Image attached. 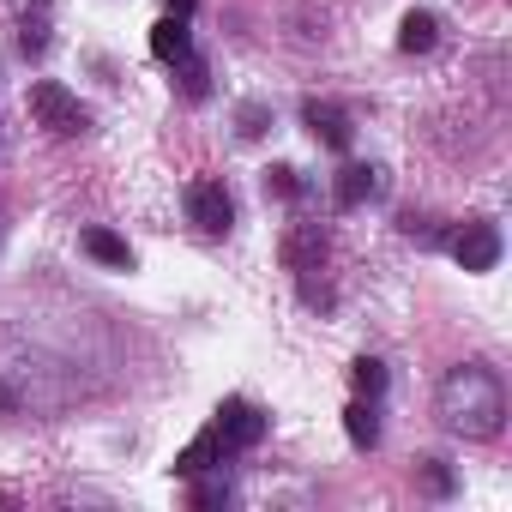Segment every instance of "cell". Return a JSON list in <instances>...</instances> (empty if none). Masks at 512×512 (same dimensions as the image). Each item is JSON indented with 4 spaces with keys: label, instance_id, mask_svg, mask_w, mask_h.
Masks as SVG:
<instances>
[{
    "label": "cell",
    "instance_id": "cell-1",
    "mask_svg": "<svg viewBox=\"0 0 512 512\" xmlns=\"http://www.w3.org/2000/svg\"><path fill=\"white\" fill-rule=\"evenodd\" d=\"M440 416L464 440H494L506 428V386L488 362H458L440 380Z\"/></svg>",
    "mask_w": 512,
    "mask_h": 512
},
{
    "label": "cell",
    "instance_id": "cell-2",
    "mask_svg": "<svg viewBox=\"0 0 512 512\" xmlns=\"http://www.w3.org/2000/svg\"><path fill=\"white\" fill-rule=\"evenodd\" d=\"M31 115H37V127H49L55 139H79V133L91 127V109H85L61 79H37V85H31Z\"/></svg>",
    "mask_w": 512,
    "mask_h": 512
},
{
    "label": "cell",
    "instance_id": "cell-3",
    "mask_svg": "<svg viewBox=\"0 0 512 512\" xmlns=\"http://www.w3.org/2000/svg\"><path fill=\"white\" fill-rule=\"evenodd\" d=\"M446 247H452V260H458L464 272H494V266H500V229H494L488 217H464Z\"/></svg>",
    "mask_w": 512,
    "mask_h": 512
},
{
    "label": "cell",
    "instance_id": "cell-4",
    "mask_svg": "<svg viewBox=\"0 0 512 512\" xmlns=\"http://www.w3.org/2000/svg\"><path fill=\"white\" fill-rule=\"evenodd\" d=\"M211 428H217L223 452H247V446H260V440H266V410H260V404H247V398H223Z\"/></svg>",
    "mask_w": 512,
    "mask_h": 512
},
{
    "label": "cell",
    "instance_id": "cell-5",
    "mask_svg": "<svg viewBox=\"0 0 512 512\" xmlns=\"http://www.w3.org/2000/svg\"><path fill=\"white\" fill-rule=\"evenodd\" d=\"M187 217H193L205 235H229V223H235L229 187H223V181H193V187H187Z\"/></svg>",
    "mask_w": 512,
    "mask_h": 512
},
{
    "label": "cell",
    "instance_id": "cell-6",
    "mask_svg": "<svg viewBox=\"0 0 512 512\" xmlns=\"http://www.w3.org/2000/svg\"><path fill=\"white\" fill-rule=\"evenodd\" d=\"M302 127H308L326 151H350V139H356L350 115H344L338 103H320V97H308V103H302Z\"/></svg>",
    "mask_w": 512,
    "mask_h": 512
},
{
    "label": "cell",
    "instance_id": "cell-7",
    "mask_svg": "<svg viewBox=\"0 0 512 512\" xmlns=\"http://www.w3.org/2000/svg\"><path fill=\"white\" fill-rule=\"evenodd\" d=\"M320 260H326V229H320V223H302V229L284 235V266H290V272L308 278Z\"/></svg>",
    "mask_w": 512,
    "mask_h": 512
},
{
    "label": "cell",
    "instance_id": "cell-8",
    "mask_svg": "<svg viewBox=\"0 0 512 512\" xmlns=\"http://www.w3.org/2000/svg\"><path fill=\"white\" fill-rule=\"evenodd\" d=\"M374 193H380V169H374V163H350V169H338V181H332L338 211H356V205H368Z\"/></svg>",
    "mask_w": 512,
    "mask_h": 512
},
{
    "label": "cell",
    "instance_id": "cell-9",
    "mask_svg": "<svg viewBox=\"0 0 512 512\" xmlns=\"http://www.w3.org/2000/svg\"><path fill=\"white\" fill-rule=\"evenodd\" d=\"M49 7H55V0H25V13H19V55L25 61H43L49 55Z\"/></svg>",
    "mask_w": 512,
    "mask_h": 512
},
{
    "label": "cell",
    "instance_id": "cell-10",
    "mask_svg": "<svg viewBox=\"0 0 512 512\" xmlns=\"http://www.w3.org/2000/svg\"><path fill=\"white\" fill-rule=\"evenodd\" d=\"M151 55H157L163 67H181V61L193 55V37H187V19H175V13H169V19H157V25H151Z\"/></svg>",
    "mask_w": 512,
    "mask_h": 512
},
{
    "label": "cell",
    "instance_id": "cell-11",
    "mask_svg": "<svg viewBox=\"0 0 512 512\" xmlns=\"http://www.w3.org/2000/svg\"><path fill=\"white\" fill-rule=\"evenodd\" d=\"M434 43H440V19H434L428 7H410V13L398 19V49H404V55H428Z\"/></svg>",
    "mask_w": 512,
    "mask_h": 512
},
{
    "label": "cell",
    "instance_id": "cell-12",
    "mask_svg": "<svg viewBox=\"0 0 512 512\" xmlns=\"http://www.w3.org/2000/svg\"><path fill=\"white\" fill-rule=\"evenodd\" d=\"M79 241H85V253H91L97 266H109V272H133V247H127L115 229H85Z\"/></svg>",
    "mask_w": 512,
    "mask_h": 512
},
{
    "label": "cell",
    "instance_id": "cell-13",
    "mask_svg": "<svg viewBox=\"0 0 512 512\" xmlns=\"http://www.w3.org/2000/svg\"><path fill=\"white\" fill-rule=\"evenodd\" d=\"M344 434H350V446H362V452L380 446V410H374V398H356V404L344 410Z\"/></svg>",
    "mask_w": 512,
    "mask_h": 512
},
{
    "label": "cell",
    "instance_id": "cell-14",
    "mask_svg": "<svg viewBox=\"0 0 512 512\" xmlns=\"http://www.w3.org/2000/svg\"><path fill=\"white\" fill-rule=\"evenodd\" d=\"M211 464H223V440H217V428H205V434L175 458V476H205Z\"/></svg>",
    "mask_w": 512,
    "mask_h": 512
},
{
    "label": "cell",
    "instance_id": "cell-15",
    "mask_svg": "<svg viewBox=\"0 0 512 512\" xmlns=\"http://www.w3.org/2000/svg\"><path fill=\"white\" fill-rule=\"evenodd\" d=\"M416 488H422L428 500H452V494H458V476H452V464L422 458V464H416Z\"/></svg>",
    "mask_w": 512,
    "mask_h": 512
},
{
    "label": "cell",
    "instance_id": "cell-16",
    "mask_svg": "<svg viewBox=\"0 0 512 512\" xmlns=\"http://www.w3.org/2000/svg\"><path fill=\"white\" fill-rule=\"evenodd\" d=\"M386 380H392V374H386V362H380V356H356V362H350V386H356L362 398H380V392H386Z\"/></svg>",
    "mask_w": 512,
    "mask_h": 512
},
{
    "label": "cell",
    "instance_id": "cell-17",
    "mask_svg": "<svg viewBox=\"0 0 512 512\" xmlns=\"http://www.w3.org/2000/svg\"><path fill=\"white\" fill-rule=\"evenodd\" d=\"M187 482H193L187 506H199V512H211V506H229V500H235V488H229L223 476H205V482H199V476H187Z\"/></svg>",
    "mask_w": 512,
    "mask_h": 512
},
{
    "label": "cell",
    "instance_id": "cell-18",
    "mask_svg": "<svg viewBox=\"0 0 512 512\" xmlns=\"http://www.w3.org/2000/svg\"><path fill=\"white\" fill-rule=\"evenodd\" d=\"M260 181H266L272 199H296V193H302V169H296V163H272Z\"/></svg>",
    "mask_w": 512,
    "mask_h": 512
},
{
    "label": "cell",
    "instance_id": "cell-19",
    "mask_svg": "<svg viewBox=\"0 0 512 512\" xmlns=\"http://www.w3.org/2000/svg\"><path fill=\"white\" fill-rule=\"evenodd\" d=\"M181 97H187V103L211 97V73H205V61H193V55L181 61Z\"/></svg>",
    "mask_w": 512,
    "mask_h": 512
},
{
    "label": "cell",
    "instance_id": "cell-20",
    "mask_svg": "<svg viewBox=\"0 0 512 512\" xmlns=\"http://www.w3.org/2000/svg\"><path fill=\"white\" fill-rule=\"evenodd\" d=\"M260 133H266V109L247 103V109H241V139H260Z\"/></svg>",
    "mask_w": 512,
    "mask_h": 512
},
{
    "label": "cell",
    "instance_id": "cell-21",
    "mask_svg": "<svg viewBox=\"0 0 512 512\" xmlns=\"http://www.w3.org/2000/svg\"><path fill=\"white\" fill-rule=\"evenodd\" d=\"M163 7H169L175 19H193V7H199V0H163Z\"/></svg>",
    "mask_w": 512,
    "mask_h": 512
}]
</instances>
